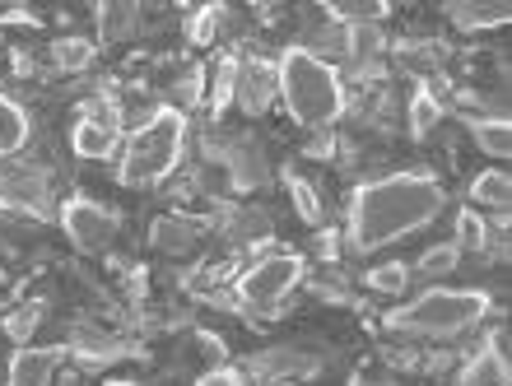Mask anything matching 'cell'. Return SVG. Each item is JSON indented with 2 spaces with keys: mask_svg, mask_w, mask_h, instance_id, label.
Instances as JSON below:
<instances>
[{
  "mask_svg": "<svg viewBox=\"0 0 512 386\" xmlns=\"http://www.w3.org/2000/svg\"><path fill=\"white\" fill-rule=\"evenodd\" d=\"M354 56H368V52H378V47H382V38H378V33H373V28H354Z\"/></svg>",
  "mask_w": 512,
  "mask_h": 386,
  "instance_id": "4316f807",
  "label": "cell"
},
{
  "mask_svg": "<svg viewBox=\"0 0 512 386\" xmlns=\"http://www.w3.org/2000/svg\"><path fill=\"white\" fill-rule=\"evenodd\" d=\"M489 298L480 289H429L419 293L410 307L391 312V331L405 335H429V340H452V335L471 331L475 321H485Z\"/></svg>",
  "mask_w": 512,
  "mask_h": 386,
  "instance_id": "277c9868",
  "label": "cell"
},
{
  "mask_svg": "<svg viewBox=\"0 0 512 386\" xmlns=\"http://www.w3.org/2000/svg\"><path fill=\"white\" fill-rule=\"evenodd\" d=\"M42 321V307L38 303H24L14 307V317H5V335L10 340H19V345H28V335H33V326Z\"/></svg>",
  "mask_w": 512,
  "mask_h": 386,
  "instance_id": "7402d4cb",
  "label": "cell"
},
{
  "mask_svg": "<svg viewBox=\"0 0 512 386\" xmlns=\"http://www.w3.org/2000/svg\"><path fill=\"white\" fill-rule=\"evenodd\" d=\"M70 145H75L80 159H112L117 145H122V126L112 117H103L98 107H89V112L70 126Z\"/></svg>",
  "mask_w": 512,
  "mask_h": 386,
  "instance_id": "ba28073f",
  "label": "cell"
},
{
  "mask_svg": "<svg viewBox=\"0 0 512 386\" xmlns=\"http://www.w3.org/2000/svg\"><path fill=\"white\" fill-rule=\"evenodd\" d=\"M471 135H475V145L485 149V154H494V159H508V154H512V126H508L503 117H494V121H475Z\"/></svg>",
  "mask_w": 512,
  "mask_h": 386,
  "instance_id": "2e32d148",
  "label": "cell"
},
{
  "mask_svg": "<svg viewBox=\"0 0 512 386\" xmlns=\"http://www.w3.org/2000/svg\"><path fill=\"white\" fill-rule=\"evenodd\" d=\"M280 98V80L270 61H238V80H233V103L243 107L247 117H261L270 103Z\"/></svg>",
  "mask_w": 512,
  "mask_h": 386,
  "instance_id": "52a82bcc",
  "label": "cell"
},
{
  "mask_svg": "<svg viewBox=\"0 0 512 386\" xmlns=\"http://www.w3.org/2000/svg\"><path fill=\"white\" fill-rule=\"evenodd\" d=\"M368 284H373L378 293H401L405 284H410V270L391 261V266H378V270H373V275H368Z\"/></svg>",
  "mask_w": 512,
  "mask_h": 386,
  "instance_id": "d4e9b609",
  "label": "cell"
},
{
  "mask_svg": "<svg viewBox=\"0 0 512 386\" xmlns=\"http://www.w3.org/2000/svg\"><path fill=\"white\" fill-rule=\"evenodd\" d=\"M61 228H66V238L75 242V252L98 256V252H108L112 242H117L122 219H117L108 205H98L94 196L75 191L70 200H61Z\"/></svg>",
  "mask_w": 512,
  "mask_h": 386,
  "instance_id": "5b68a950",
  "label": "cell"
},
{
  "mask_svg": "<svg viewBox=\"0 0 512 386\" xmlns=\"http://www.w3.org/2000/svg\"><path fill=\"white\" fill-rule=\"evenodd\" d=\"M438 121H443V103L433 98V89H415V94H410V135H415V140H429Z\"/></svg>",
  "mask_w": 512,
  "mask_h": 386,
  "instance_id": "9a60e30c",
  "label": "cell"
},
{
  "mask_svg": "<svg viewBox=\"0 0 512 386\" xmlns=\"http://www.w3.org/2000/svg\"><path fill=\"white\" fill-rule=\"evenodd\" d=\"M196 345H201V354L215 363V368H224V354H229V349H224V340H219V335L201 331V335H196Z\"/></svg>",
  "mask_w": 512,
  "mask_h": 386,
  "instance_id": "484cf974",
  "label": "cell"
},
{
  "mask_svg": "<svg viewBox=\"0 0 512 386\" xmlns=\"http://www.w3.org/2000/svg\"><path fill=\"white\" fill-rule=\"evenodd\" d=\"M233 80H238V61H219L215 89H210V107H215V112H224V107L233 103Z\"/></svg>",
  "mask_w": 512,
  "mask_h": 386,
  "instance_id": "603a6c76",
  "label": "cell"
},
{
  "mask_svg": "<svg viewBox=\"0 0 512 386\" xmlns=\"http://www.w3.org/2000/svg\"><path fill=\"white\" fill-rule=\"evenodd\" d=\"M201 84H205V75H201V70H191L187 80H182V94H187V107H191V103H201V94H205Z\"/></svg>",
  "mask_w": 512,
  "mask_h": 386,
  "instance_id": "f1b7e54d",
  "label": "cell"
},
{
  "mask_svg": "<svg viewBox=\"0 0 512 386\" xmlns=\"http://www.w3.org/2000/svg\"><path fill=\"white\" fill-rule=\"evenodd\" d=\"M98 14H103V38H126V33H131V24H135L131 5H103Z\"/></svg>",
  "mask_w": 512,
  "mask_h": 386,
  "instance_id": "cb8c5ba5",
  "label": "cell"
},
{
  "mask_svg": "<svg viewBox=\"0 0 512 386\" xmlns=\"http://www.w3.org/2000/svg\"><path fill=\"white\" fill-rule=\"evenodd\" d=\"M61 349L56 345H24L5 368V386H52Z\"/></svg>",
  "mask_w": 512,
  "mask_h": 386,
  "instance_id": "9c48e42d",
  "label": "cell"
},
{
  "mask_svg": "<svg viewBox=\"0 0 512 386\" xmlns=\"http://www.w3.org/2000/svg\"><path fill=\"white\" fill-rule=\"evenodd\" d=\"M52 61L61 70H84L89 61H94V42H89V38H61L52 47Z\"/></svg>",
  "mask_w": 512,
  "mask_h": 386,
  "instance_id": "d6986e66",
  "label": "cell"
},
{
  "mask_svg": "<svg viewBox=\"0 0 512 386\" xmlns=\"http://www.w3.org/2000/svg\"><path fill=\"white\" fill-rule=\"evenodd\" d=\"M154 247L159 252H173V256H187L196 242H201V233H205V224L201 219H187V214H159L154 219Z\"/></svg>",
  "mask_w": 512,
  "mask_h": 386,
  "instance_id": "30bf717a",
  "label": "cell"
},
{
  "mask_svg": "<svg viewBox=\"0 0 512 386\" xmlns=\"http://www.w3.org/2000/svg\"><path fill=\"white\" fill-rule=\"evenodd\" d=\"M457 238H461V247H475V252H485V242H489V224H485V214L466 205V210L457 214Z\"/></svg>",
  "mask_w": 512,
  "mask_h": 386,
  "instance_id": "ffe728a7",
  "label": "cell"
},
{
  "mask_svg": "<svg viewBox=\"0 0 512 386\" xmlns=\"http://www.w3.org/2000/svg\"><path fill=\"white\" fill-rule=\"evenodd\" d=\"M508 0H489V5H461V0H452L447 5V19L457 28H499L508 24Z\"/></svg>",
  "mask_w": 512,
  "mask_h": 386,
  "instance_id": "4fadbf2b",
  "label": "cell"
},
{
  "mask_svg": "<svg viewBox=\"0 0 512 386\" xmlns=\"http://www.w3.org/2000/svg\"><path fill=\"white\" fill-rule=\"evenodd\" d=\"M196 386H247V382L233 373V368H210V373H205Z\"/></svg>",
  "mask_w": 512,
  "mask_h": 386,
  "instance_id": "83f0119b",
  "label": "cell"
},
{
  "mask_svg": "<svg viewBox=\"0 0 512 386\" xmlns=\"http://www.w3.org/2000/svg\"><path fill=\"white\" fill-rule=\"evenodd\" d=\"M303 280V261L298 256H266V261H256L238 275V293H243L247 307H261L266 317H275V307L284 303V293L294 289Z\"/></svg>",
  "mask_w": 512,
  "mask_h": 386,
  "instance_id": "8992f818",
  "label": "cell"
},
{
  "mask_svg": "<svg viewBox=\"0 0 512 386\" xmlns=\"http://www.w3.org/2000/svg\"><path fill=\"white\" fill-rule=\"evenodd\" d=\"M457 386H512L508 359H503V354H494V349H480V354L461 368Z\"/></svg>",
  "mask_w": 512,
  "mask_h": 386,
  "instance_id": "7c38bea8",
  "label": "cell"
},
{
  "mask_svg": "<svg viewBox=\"0 0 512 386\" xmlns=\"http://www.w3.org/2000/svg\"><path fill=\"white\" fill-rule=\"evenodd\" d=\"M182 149H187V117L177 107L149 112V121L131 135V145L122 154V168H117L122 187H159L182 163Z\"/></svg>",
  "mask_w": 512,
  "mask_h": 386,
  "instance_id": "3957f363",
  "label": "cell"
},
{
  "mask_svg": "<svg viewBox=\"0 0 512 386\" xmlns=\"http://www.w3.org/2000/svg\"><path fill=\"white\" fill-rule=\"evenodd\" d=\"M0 284H5V270H0Z\"/></svg>",
  "mask_w": 512,
  "mask_h": 386,
  "instance_id": "d6a6232c",
  "label": "cell"
},
{
  "mask_svg": "<svg viewBox=\"0 0 512 386\" xmlns=\"http://www.w3.org/2000/svg\"><path fill=\"white\" fill-rule=\"evenodd\" d=\"M108 386H135V382H108Z\"/></svg>",
  "mask_w": 512,
  "mask_h": 386,
  "instance_id": "1f68e13d",
  "label": "cell"
},
{
  "mask_svg": "<svg viewBox=\"0 0 512 386\" xmlns=\"http://www.w3.org/2000/svg\"><path fill=\"white\" fill-rule=\"evenodd\" d=\"M461 261V247L457 242H438V247H429V252L419 256L415 275H424V280H433V275H452Z\"/></svg>",
  "mask_w": 512,
  "mask_h": 386,
  "instance_id": "ac0fdd59",
  "label": "cell"
},
{
  "mask_svg": "<svg viewBox=\"0 0 512 386\" xmlns=\"http://www.w3.org/2000/svg\"><path fill=\"white\" fill-rule=\"evenodd\" d=\"M275 80H280L284 112L298 126H308V131L336 126L340 112H345V84H340L336 66H326L322 56H312L308 47H289L275 61Z\"/></svg>",
  "mask_w": 512,
  "mask_h": 386,
  "instance_id": "7a4b0ae2",
  "label": "cell"
},
{
  "mask_svg": "<svg viewBox=\"0 0 512 386\" xmlns=\"http://www.w3.org/2000/svg\"><path fill=\"white\" fill-rule=\"evenodd\" d=\"M443 182L429 173H387L364 182L350 200V242L359 252L424 233L443 214Z\"/></svg>",
  "mask_w": 512,
  "mask_h": 386,
  "instance_id": "6da1fadb",
  "label": "cell"
},
{
  "mask_svg": "<svg viewBox=\"0 0 512 386\" xmlns=\"http://www.w3.org/2000/svg\"><path fill=\"white\" fill-rule=\"evenodd\" d=\"M224 19V5H201V10L191 14V24H187V38L196 42V47H205V42L215 38V24Z\"/></svg>",
  "mask_w": 512,
  "mask_h": 386,
  "instance_id": "44dd1931",
  "label": "cell"
},
{
  "mask_svg": "<svg viewBox=\"0 0 512 386\" xmlns=\"http://www.w3.org/2000/svg\"><path fill=\"white\" fill-rule=\"evenodd\" d=\"M508 200H512V182L503 168H489L471 182V210H499L508 214Z\"/></svg>",
  "mask_w": 512,
  "mask_h": 386,
  "instance_id": "8fae6325",
  "label": "cell"
},
{
  "mask_svg": "<svg viewBox=\"0 0 512 386\" xmlns=\"http://www.w3.org/2000/svg\"><path fill=\"white\" fill-rule=\"evenodd\" d=\"M28 145V112L0 94V154H19Z\"/></svg>",
  "mask_w": 512,
  "mask_h": 386,
  "instance_id": "5bb4252c",
  "label": "cell"
},
{
  "mask_svg": "<svg viewBox=\"0 0 512 386\" xmlns=\"http://www.w3.org/2000/svg\"><path fill=\"white\" fill-rule=\"evenodd\" d=\"M284 187H289V196H294V210H298L303 224H322V200H317L312 182H303L298 173H284Z\"/></svg>",
  "mask_w": 512,
  "mask_h": 386,
  "instance_id": "e0dca14e",
  "label": "cell"
},
{
  "mask_svg": "<svg viewBox=\"0 0 512 386\" xmlns=\"http://www.w3.org/2000/svg\"><path fill=\"white\" fill-rule=\"evenodd\" d=\"M350 386H396V382H387V377H368V373H359Z\"/></svg>",
  "mask_w": 512,
  "mask_h": 386,
  "instance_id": "f546056e",
  "label": "cell"
},
{
  "mask_svg": "<svg viewBox=\"0 0 512 386\" xmlns=\"http://www.w3.org/2000/svg\"><path fill=\"white\" fill-rule=\"evenodd\" d=\"M317 238H322V242H317V247H322V256H336V233H317Z\"/></svg>",
  "mask_w": 512,
  "mask_h": 386,
  "instance_id": "4dcf8cb0",
  "label": "cell"
}]
</instances>
